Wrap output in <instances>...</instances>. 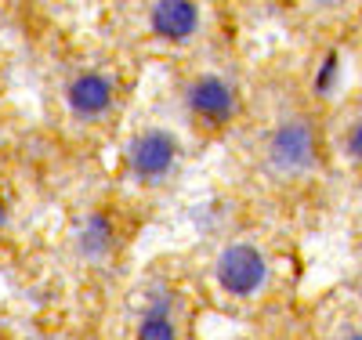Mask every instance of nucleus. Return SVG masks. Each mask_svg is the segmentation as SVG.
<instances>
[{
	"mask_svg": "<svg viewBox=\"0 0 362 340\" xmlns=\"http://www.w3.org/2000/svg\"><path fill=\"white\" fill-rule=\"evenodd\" d=\"M264 160H268L272 170L283 174V177L308 174V170L319 163V134H315V123H312L308 116H290V119H283L279 127L268 134Z\"/></svg>",
	"mask_w": 362,
	"mask_h": 340,
	"instance_id": "1",
	"label": "nucleus"
},
{
	"mask_svg": "<svg viewBox=\"0 0 362 340\" xmlns=\"http://www.w3.org/2000/svg\"><path fill=\"white\" fill-rule=\"evenodd\" d=\"M214 279H218V286L228 297H239V300L254 297L268 283V261H264V254L257 250L254 242H228L225 250L218 254Z\"/></svg>",
	"mask_w": 362,
	"mask_h": 340,
	"instance_id": "2",
	"label": "nucleus"
},
{
	"mask_svg": "<svg viewBox=\"0 0 362 340\" xmlns=\"http://www.w3.org/2000/svg\"><path fill=\"white\" fill-rule=\"evenodd\" d=\"M127 163H131V170L141 181L167 177L174 170V163H177V141H174V134L170 131H160V127L141 131L131 141V148H127Z\"/></svg>",
	"mask_w": 362,
	"mask_h": 340,
	"instance_id": "3",
	"label": "nucleus"
},
{
	"mask_svg": "<svg viewBox=\"0 0 362 340\" xmlns=\"http://www.w3.org/2000/svg\"><path fill=\"white\" fill-rule=\"evenodd\" d=\"M185 105H189L199 119L221 127V123H228V119L235 116L239 98H235V90H232L228 80H221V76H214V73H203V76H196V80L189 83Z\"/></svg>",
	"mask_w": 362,
	"mask_h": 340,
	"instance_id": "4",
	"label": "nucleus"
},
{
	"mask_svg": "<svg viewBox=\"0 0 362 340\" xmlns=\"http://www.w3.org/2000/svg\"><path fill=\"white\" fill-rule=\"evenodd\" d=\"M148 25L160 40L185 44L199 29V8L189 0H160V4L148 8Z\"/></svg>",
	"mask_w": 362,
	"mask_h": 340,
	"instance_id": "5",
	"label": "nucleus"
},
{
	"mask_svg": "<svg viewBox=\"0 0 362 340\" xmlns=\"http://www.w3.org/2000/svg\"><path fill=\"white\" fill-rule=\"evenodd\" d=\"M112 98H116V90H112V80L105 73H80V76H73V83L66 90L69 109L83 119L105 116L112 109Z\"/></svg>",
	"mask_w": 362,
	"mask_h": 340,
	"instance_id": "6",
	"label": "nucleus"
},
{
	"mask_svg": "<svg viewBox=\"0 0 362 340\" xmlns=\"http://www.w3.org/2000/svg\"><path fill=\"white\" fill-rule=\"evenodd\" d=\"M134 340H177V326H174V293L156 286L148 293L141 319L134 329Z\"/></svg>",
	"mask_w": 362,
	"mask_h": 340,
	"instance_id": "7",
	"label": "nucleus"
},
{
	"mask_svg": "<svg viewBox=\"0 0 362 340\" xmlns=\"http://www.w3.org/2000/svg\"><path fill=\"white\" fill-rule=\"evenodd\" d=\"M76 246H80V257L105 261L116 250V225L109 213H90V218H83L76 228Z\"/></svg>",
	"mask_w": 362,
	"mask_h": 340,
	"instance_id": "8",
	"label": "nucleus"
},
{
	"mask_svg": "<svg viewBox=\"0 0 362 340\" xmlns=\"http://www.w3.org/2000/svg\"><path fill=\"white\" fill-rule=\"evenodd\" d=\"M337 76H341V54L337 51H326L322 61H319V69H315V80H312V90L319 98H326L329 90L337 87Z\"/></svg>",
	"mask_w": 362,
	"mask_h": 340,
	"instance_id": "9",
	"label": "nucleus"
},
{
	"mask_svg": "<svg viewBox=\"0 0 362 340\" xmlns=\"http://www.w3.org/2000/svg\"><path fill=\"white\" fill-rule=\"evenodd\" d=\"M344 148H348V156H351L355 163H362V119H358L355 127L348 131V138H344Z\"/></svg>",
	"mask_w": 362,
	"mask_h": 340,
	"instance_id": "10",
	"label": "nucleus"
},
{
	"mask_svg": "<svg viewBox=\"0 0 362 340\" xmlns=\"http://www.w3.org/2000/svg\"><path fill=\"white\" fill-rule=\"evenodd\" d=\"M4 221H8V206H4V199H0V228H4Z\"/></svg>",
	"mask_w": 362,
	"mask_h": 340,
	"instance_id": "11",
	"label": "nucleus"
},
{
	"mask_svg": "<svg viewBox=\"0 0 362 340\" xmlns=\"http://www.w3.org/2000/svg\"><path fill=\"white\" fill-rule=\"evenodd\" d=\"M348 340H362V329H355V333H348Z\"/></svg>",
	"mask_w": 362,
	"mask_h": 340,
	"instance_id": "12",
	"label": "nucleus"
}]
</instances>
